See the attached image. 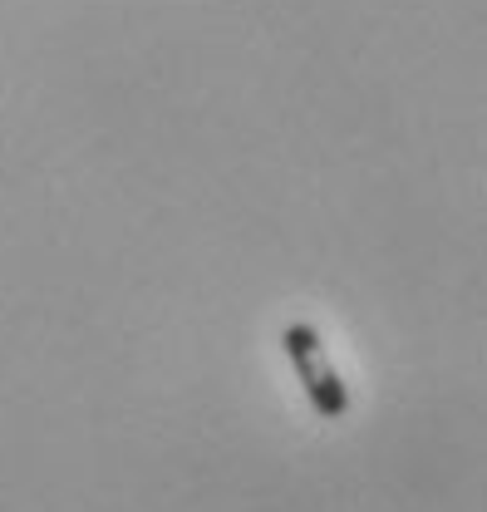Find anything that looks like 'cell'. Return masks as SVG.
I'll list each match as a JSON object with an SVG mask.
<instances>
[{"mask_svg":"<svg viewBox=\"0 0 487 512\" xmlns=\"http://www.w3.org/2000/svg\"><path fill=\"white\" fill-rule=\"evenodd\" d=\"M281 345H286V355H291V365H296V380L305 384L310 409H315L320 419H345V414H350V389L335 375V365L325 360L320 330L305 325V320L301 325H286V330H281Z\"/></svg>","mask_w":487,"mask_h":512,"instance_id":"obj_1","label":"cell"}]
</instances>
